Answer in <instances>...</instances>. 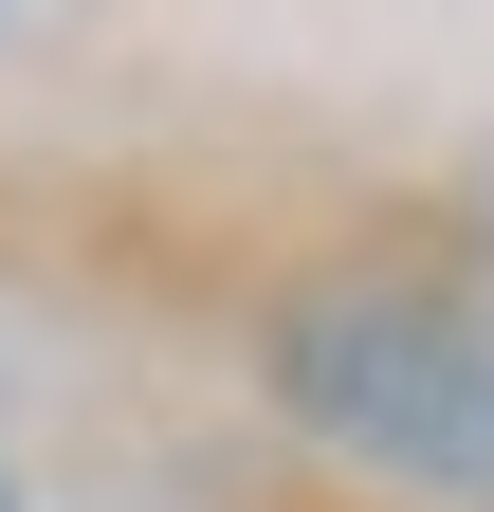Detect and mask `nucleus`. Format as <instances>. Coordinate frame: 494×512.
<instances>
[{"instance_id": "1", "label": "nucleus", "mask_w": 494, "mask_h": 512, "mask_svg": "<svg viewBox=\"0 0 494 512\" xmlns=\"http://www.w3.org/2000/svg\"><path fill=\"white\" fill-rule=\"evenodd\" d=\"M293 421H330L348 458H385L421 494H494V311L458 293H348V311H293Z\"/></svg>"}, {"instance_id": "2", "label": "nucleus", "mask_w": 494, "mask_h": 512, "mask_svg": "<svg viewBox=\"0 0 494 512\" xmlns=\"http://www.w3.org/2000/svg\"><path fill=\"white\" fill-rule=\"evenodd\" d=\"M0 512H19V476H0Z\"/></svg>"}]
</instances>
